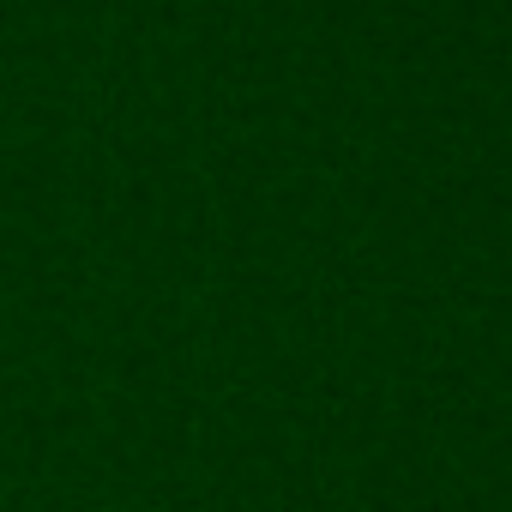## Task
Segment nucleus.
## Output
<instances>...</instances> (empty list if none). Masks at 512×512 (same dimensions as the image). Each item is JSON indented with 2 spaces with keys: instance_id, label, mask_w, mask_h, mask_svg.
<instances>
[]
</instances>
